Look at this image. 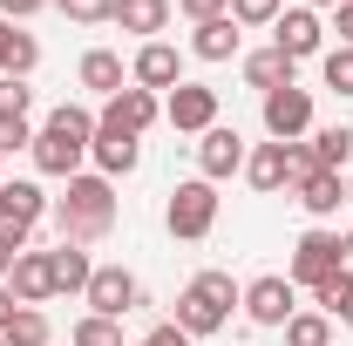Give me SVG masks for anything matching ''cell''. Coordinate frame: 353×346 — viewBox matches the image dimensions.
I'll return each mask as SVG.
<instances>
[{
	"mask_svg": "<svg viewBox=\"0 0 353 346\" xmlns=\"http://www.w3.org/2000/svg\"><path fill=\"white\" fill-rule=\"evenodd\" d=\"M54 231H61V245H95V238H109L116 231V183L109 176H68V190L54 197Z\"/></svg>",
	"mask_w": 353,
	"mask_h": 346,
	"instance_id": "cell-1",
	"label": "cell"
},
{
	"mask_svg": "<svg viewBox=\"0 0 353 346\" xmlns=\"http://www.w3.org/2000/svg\"><path fill=\"white\" fill-rule=\"evenodd\" d=\"M238 305H245V285H238L231 272H218V265H211V272H197V278L176 292V326H183L190 340H211V333H218Z\"/></svg>",
	"mask_w": 353,
	"mask_h": 346,
	"instance_id": "cell-2",
	"label": "cell"
},
{
	"mask_svg": "<svg viewBox=\"0 0 353 346\" xmlns=\"http://www.w3.org/2000/svg\"><path fill=\"white\" fill-rule=\"evenodd\" d=\"M163 224H170V238H183V245L211 238V231H218V183H204V176L176 183L170 204H163Z\"/></svg>",
	"mask_w": 353,
	"mask_h": 346,
	"instance_id": "cell-3",
	"label": "cell"
},
{
	"mask_svg": "<svg viewBox=\"0 0 353 346\" xmlns=\"http://www.w3.org/2000/svg\"><path fill=\"white\" fill-rule=\"evenodd\" d=\"M347 272V252H340V231H306L299 245H292V265H285V278L292 285H306V292H319L326 278H340Z\"/></svg>",
	"mask_w": 353,
	"mask_h": 346,
	"instance_id": "cell-4",
	"label": "cell"
},
{
	"mask_svg": "<svg viewBox=\"0 0 353 346\" xmlns=\"http://www.w3.org/2000/svg\"><path fill=\"white\" fill-rule=\"evenodd\" d=\"M163 123H170L176 136H204L211 123H218V88H204V82H176L170 95H163Z\"/></svg>",
	"mask_w": 353,
	"mask_h": 346,
	"instance_id": "cell-5",
	"label": "cell"
},
{
	"mask_svg": "<svg viewBox=\"0 0 353 346\" xmlns=\"http://www.w3.org/2000/svg\"><path fill=\"white\" fill-rule=\"evenodd\" d=\"M88 312H102V319H123V312H136L143 305V285H136L130 265H95V278H88Z\"/></svg>",
	"mask_w": 353,
	"mask_h": 346,
	"instance_id": "cell-6",
	"label": "cell"
},
{
	"mask_svg": "<svg viewBox=\"0 0 353 346\" xmlns=\"http://www.w3.org/2000/svg\"><path fill=\"white\" fill-rule=\"evenodd\" d=\"M312 130V88H272L265 95V136L272 143H299V136Z\"/></svg>",
	"mask_w": 353,
	"mask_h": 346,
	"instance_id": "cell-7",
	"label": "cell"
},
{
	"mask_svg": "<svg viewBox=\"0 0 353 346\" xmlns=\"http://www.w3.org/2000/svg\"><path fill=\"white\" fill-rule=\"evenodd\" d=\"M245 156H252V150H245V136L224 130V123H211V130L197 136V176H204V183L238 176V170H245Z\"/></svg>",
	"mask_w": 353,
	"mask_h": 346,
	"instance_id": "cell-8",
	"label": "cell"
},
{
	"mask_svg": "<svg viewBox=\"0 0 353 346\" xmlns=\"http://www.w3.org/2000/svg\"><path fill=\"white\" fill-rule=\"evenodd\" d=\"M292 292H299V285H292L285 272L252 278V285H245V319H252V326H285V319L299 312V305H292Z\"/></svg>",
	"mask_w": 353,
	"mask_h": 346,
	"instance_id": "cell-9",
	"label": "cell"
},
{
	"mask_svg": "<svg viewBox=\"0 0 353 346\" xmlns=\"http://www.w3.org/2000/svg\"><path fill=\"white\" fill-rule=\"evenodd\" d=\"M28 156H34V170L41 176H82V163H88V143H75V136H61V130H34V143H28Z\"/></svg>",
	"mask_w": 353,
	"mask_h": 346,
	"instance_id": "cell-10",
	"label": "cell"
},
{
	"mask_svg": "<svg viewBox=\"0 0 353 346\" xmlns=\"http://www.w3.org/2000/svg\"><path fill=\"white\" fill-rule=\"evenodd\" d=\"M48 211H54V197H41V183H34V176H0V224L34 231Z\"/></svg>",
	"mask_w": 353,
	"mask_h": 346,
	"instance_id": "cell-11",
	"label": "cell"
},
{
	"mask_svg": "<svg viewBox=\"0 0 353 346\" xmlns=\"http://www.w3.org/2000/svg\"><path fill=\"white\" fill-rule=\"evenodd\" d=\"M157 116H163V95H150V88L130 82L123 95H109V102H102V116H95V123H102V130H130V136H143Z\"/></svg>",
	"mask_w": 353,
	"mask_h": 346,
	"instance_id": "cell-12",
	"label": "cell"
},
{
	"mask_svg": "<svg viewBox=\"0 0 353 346\" xmlns=\"http://www.w3.org/2000/svg\"><path fill=\"white\" fill-rule=\"evenodd\" d=\"M88 163H95V176H130L136 163H143V136H130V130H102L95 123V143H88Z\"/></svg>",
	"mask_w": 353,
	"mask_h": 346,
	"instance_id": "cell-13",
	"label": "cell"
},
{
	"mask_svg": "<svg viewBox=\"0 0 353 346\" xmlns=\"http://www.w3.org/2000/svg\"><path fill=\"white\" fill-rule=\"evenodd\" d=\"M272 48H285L292 61H312V54L326 48V28H319V14H312V7H285V14L272 21Z\"/></svg>",
	"mask_w": 353,
	"mask_h": 346,
	"instance_id": "cell-14",
	"label": "cell"
},
{
	"mask_svg": "<svg viewBox=\"0 0 353 346\" xmlns=\"http://www.w3.org/2000/svg\"><path fill=\"white\" fill-rule=\"evenodd\" d=\"M130 82L150 88V95H163V88L183 82V54H176L170 41H143V48H136V61H130Z\"/></svg>",
	"mask_w": 353,
	"mask_h": 346,
	"instance_id": "cell-15",
	"label": "cell"
},
{
	"mask_svg": "<svg viewBox=\"0 0 353 346\" xmlns=\"http://www.w3.org/2000/svg\"><path fill=\"white\" fill-rule=\"evenodd\" d=\"M7 292H14L21 305L54 299V258H48V252H21V258H14V272H7Z\"/></svg>",
	"mask_w": 353,
	"mask_h": 346,
	"instance_id": "cell-16",
	"label": "cell"
},
{
	"mask_svg": "<svg viewBox=\"0 0 353 346\" xmlns=\"http://www.w3.org/2000/svg\"><path fill=\"white\" fill-rule=\"evenodd\" d=\"M245 183L252 190H292V156H285V143H259L252 156H245Z\"/></svg>",
	"mask_w": 353,
	"mask_h": 346,
	"instance_id": "cell-17",
	"label": "cell"
},
{
	"mask_svg": "<svg viewBox=\"0 0 353 346\" xmlns=\"http://www.w3.org/2000/svg\"><path fill=\"white\" fill-rule=\"evenodd\" d=\"M292 197H299V211L306 217H333L340 204H347V176H333V170H312L292 183Z\"/></svg>",
	"mask_w": 353,
	"mask_h": 346,
	"instance_id": "cell-18",
	"label": "cell"
},
{
	"mask_svg": "<svg viewBox=\"0 0 353 346\" xmlns=\"http://www.w3.org/2000/svg\"><path fill=\"white\" fill-rule=\"evenodd\" d=\"M292 68H299V61H292L285 48H252V54H245V82L259 88V95H272V88H292Z\"/></svg>",
	"mask_w": 353,
	"mask_h": 346,
	"instance_id": "cell-19",
	"label": "cell"
},
{
	"mask_svg": "<svg viewBox=\"0 0 353 346\" xmlns=\"http://www.w3.org/2000/svg\"><path fill=\"white\" fill-rule=\"evenodd\" d=\"M238 41H245V28H238L231 14H218V21H197L190 54H197V61H231V54H238Z\"/></svg>",
	"mask_w": 353,
	"mask_h": 346,
	"instance_id": "cell-20",
	"label": "cell"
},
{
	"mask_svg": "<svg viewBox=\"0 0 353 346\" xmlns=\"http://www.w3.org/2000/svg\"><path fill=\"white\" fill-rule=\"evenodd\" d=\"M82 88H95L102 102H109V95H123V88H130L123 54H116V48H88V54H82Z\"/></svg>",
	"mask_w": 353,
	"mask_h": 346,
	"instance_id": "cell-21",
	"label": "cell"
},
{
	"mask_svg": "<svg viewBox=\"0 0 353 346\" xmlns=\"http://www.w3.org/2000/svg\"><path fill=\"white\" fill-rule=\"evenodd\" d=\"M116 21H123V34L157 41V34L170 28V0H116Z\"/></svg>",
	"mask_w": 353,
	"mask_h": 346,
	"instance_id": "cell-22",
	"label": "cell"
},
{
	"mask_svg": "<svg viewBox=\"0 0 353 346\" xmlns=\"http://www.w3.org/2000/svg\"><path fill=\"white\" fill-rule=\"evenodd\" d=\"M312 163H319V170H333V176H347V163H353V130H347V123L312 130Z\"/></svg>",
	"mask_w": 353,
	"mask_h": 346,
	"instance_id": "cell-23",
	"label": "cell"
},
{
	"mask_svg": "<svg viewBox=\"0 0 353 346\" xmlns=\"http://www.w3.org/2000/svg\"><path fill=\"white\" fill-rule=\"evenodd\" d=\"M48 258H54V292H88V278H95L88 245H54Z\"/></svg>",
	"mask_w": 353,
	"mask_h": 346,
	"instance_id": "cell-24",
	"label": "cell"
},
{
	"mask_svg": "<svg viewBox=\"0 0 353 346\" xmlns=\"http://www.w3.org/2000/svg\"><path fill=\"white\" fill-rule=\"evenodd\" d=\"M0 340H7V346H48V340H54V326H48L41 305H21V312L7 319V333H0Z\"/></svg>",
	"mask_w": 353,
	"mask_h": 346,
	"instance_id": "cell-25",
	"label": "cell"
},
{
	"mask_svg": "<svg viewBox=\"0 0 353 346\" xmlns=\"http://www.w3.org/2000/svg\"><path fill=\"white\" fill-rule=\"evenodd\" d=\"M279 333H285V346H333V319L326 312H292Z\"/></svg>",
	"mask_w": 353,
	"mask_h": 346,
	"instance_id": "cell-26",
	"label": "cell"
},
{
	"mask_svg": "<svg viewBox=\"0 0 353 346\" xmlns=\"http://www.w3.org/2000/svg\"><path fill=\"white\" fill-rule=\"evenodd\" d=\"M312 299H319V312H326V319H340V326L353 333V272H340V278H326V285H319Z\"/></svg>",
	"mask_w": 353,
	"mask_h": 346,
	"instance_id": "cell-27",
	"label": "cell"
},
{
	"mask_svg": "<svg viewBox=\"0 0 353 346\" xmlns=\"http://www.w3.org/2000/svg\"><path fill=\"white\" fill-rule=\"evenodd\" d=\"M34 61H41V41L14 28V34H7V54H0V75H14V82H28V75H34Z\"/></svg>",
	"mask_w": 353,
	"mask_h": 346,
	"instance_id": "cell-28",
	"label": "cell"
},
{
	"mask_svg": "<svg viewBox=\"0 0 353 346\" xmlns=\"http://www.w3.org/2000/svg\"><path fill=\"white\" fill-rule=\"evenodd\" d=\"M48 130L75 136V143H95V116H88L82 102H54V109H48Z\"/></svg>",
	"mask_w": 353,
	"mask_h": 346,
	"instance_id": "cell-29",
	"label": "cell"
},
{
	"mask_svg": "<svg viewBox=\"0 0 353 346\" xmlns=\"http://www.w3.org/2000/svg\"><path fill=\"white\" fill-rule=\"evenodd\" d=\"M68 346H123V319H102V312H88V319H75Z\"/></svg>",
	"mask_w": 353,
	"mask_h": 346,
	"instance_id": "cell-30",
	"label": "cell"
},
{
	"mask_svg": "<svg viewBox=\"0 0 353 346\" xmlns=\"http://www.w3.org/2000/svg\"><path fill=\"white\" fill-rule=\"evenodd\" d=\"M319 75H326L333 95H353V48H326L319 54Z\"/></svg>",
	"mask_w": 353,
	"mask_h": 346,
	"instance_id": "cell-31",
	"label": "cell"
},
{
	"mask_svg": "<svg viewBox=\"0 0 353 346\" xmlns=\"http://www.w3.org/2000/svg\"><path fill=\"white\" fill-rule=\"evenodd\" d=\"M285 14V0H231V21L238 28H272Z\"/></svg>",
	"mask_w": 353,
	"mask_h": 346,
	"instance_id": "cell-32",
	"label": "cell"
},
{
	"mask_svg": "<svg viewBox=\"0 0 353 346\" xmlns=\"http://www.w3.org/2000/svg\"><path fill=\"white\" fill-rule=\"evenodd\" d=\"M68 21H82V28H95V21H116V0H54Z\"/></svg>",
	"mask_w": 353,
	"mask_h": 346,
	"instance_id": "cell-33",
	"label": "cell"
},
{
	"mask_svg": "<svg viewBox=\"0 0 353 346\" xmlns=\"http://www.w3.org/2000/svg\"><path fill=\"white\" fill-rule=\"evenodd\" d=\"M34 109V88L14 82V75H0V116H28Z\"/></svg>",
	"mask_w": 353,
	"mask_h": 346,
	"instance_id": "cell-34",
	"label": "cell"
},
{
	"mask_svg": "<svg viewBox=\"0 0 353 346\" xmlns=\"http://www.w3.org/2000/svg\"><path fill=\"white\" fill-rule=\"evenodd\" d=\"M34 130H28V116H0V156H14V150H28Z\"/></svg>",
	"mask_w": 353,
	"mask_h": 346,
	"instance_id": "cell-35",
	"label": "cell"
},
{
	"mask_svg": "<svg viewBox=\"0 0 353 346\" xmlns=\"http://www.w3.org/2000/svg\"><path fill=\"white\" fill-rule=\"evenodd\" d=\"M28 252V231H14V224H0V285H7V272H14V258Z\"/></svg>",
	"mask_w": 353,
	"mask_h": 346,
	"instance_id": "cell-36",
	"label": "cell"
},
{
	"mask_svg": "<svg viewBox=\"0 0 353 346\" xmlns=\"http://www.w3.org/2000/svg\"><path fill=\"white\" fill-rule=\"evenodd\" d=\"M143 346H197V340H190L176 319H163V326H150V340H143Z\"/></svg>",
	"mask_w": 353,
	"mask_h": 346,
	"instance_id": "cell-37",
	"label": "cell"
},
{
	"mask_svg": "<svg viewBox=\"0 0 353 346\" xmlns=\"http://www.w3.org/2000/svg\"><path fill=\"white\" fill-rule=\"evenodd\" d=\"M190 21H218V14H231V0H176Z\"/></svg>",
	"mask_w": 353,
	"mask_h": 346,
	"instance_id": "cell-38",
	"label": "cell"
},
{
	"mask_svg": "<svg viewBox=\"0 0 353 346\" xmlns=\"http://www.w3.org/2000/svg\"><path fill=\"white\" fill-rule=\"evenodd\" d=\"M333 34H340V48H353V0L333 7Z\"/></svg>",
	"mask_w": 353,
	"mask_h": 346,
	"instance_id": "cell-39",
	"label": "cell"
},
{
	"mask_svg": "<svg viewBox=\"0 0 353 346\" xmlns=\"http://www.w3.org/2000/svg\"><path fill=\"white\" fill-rule=\"evenodd\" d=\"M48 0H0V21H28V14H41Z\"/></svg>",
	"mask_w": 353,
	"mask_h": 346,
	"instance_id": "cell-40",
	"label": "cell"
},
{
	"mask_svg": "<svg viewBox=\"0 0 353 346\" xmlns=\"http://www.w3.org/2000/svg\"><path fill=\"white\" fill-rule=\"evenodd\" d=\"M14 312H21V299H14V292L0 285V333H7V319H14Z\"/></svg>",
	"mask_w": 353,
	"mask_h": 346,
	"instance_id": "cell-41",
	"label": "cell"
},
{
	"mask_svg": "<svg viewBox=\"0 0 353 346\" xmlns=\"http://www.w3.org/2000/svg\"><path fill=\"white\" fill-rule=\"evenodd\" d=\"M299 7H312V14H319V7H340V0H299Z\"/></svg>",
	"mask_w": 353,
	"mask_h": 346,
	"instance_id": "cell-42",
	"label": "cell"
},
{
	"mask_svg": "<svg viewBox=\"0 0 353 346\" xmlns=\"http://www.w3.org/2000/svg\"><path fill=\"white\" fill-rule=\"evenodd\" d=\"M7 34H14V21H0V54H7Z\"/></svg>",
	"mask_w": 353,
	"mask_h": 346,
	"instance_id": "cell-43",
	"label": "cell"
},
{
	"mask_svg": "<svg viewBox=\"0 0 353 346\" xmlns=\"http://www.w3.org/2000/svg\"><path fill=\"white\" fill-rule=\"evenodd\" d=\"M340 252H347V258H353V231H347V238H340Z\"/></svg>",
	"mask_w": 353,
	"mask_h": 346,
	"instance_id": "cell-44",
	"label": "cell"
},
{
	"mask_svg": "<svg viewBox=\"0 0 353 346\" xmlns=\"http://www.w3.org/2000/svg\"><path fill=\"white\" fill-rule=\"evenodd\" d=\"M347 204H353V176H347Z\"/></svg>",
	"mask_w": 353,
	"mask_h": 346,
	"instance_id": "cell-45",
	"label": "cell"
},
{
	"mask_svg": "<svg viewBox=\"0 0 353 346\" xmlns=\"http://www.w3.org/2000/svg\"><path fill=\"white\" fill-rule=\"evenodd\" d=\"M0 346H7V340H0Z\"/></svg>",
	"mask_w": 353,
	"mask_h": 346,
	"instance_id": "cell-46",
	"label": "cell"
}]
</instances>
